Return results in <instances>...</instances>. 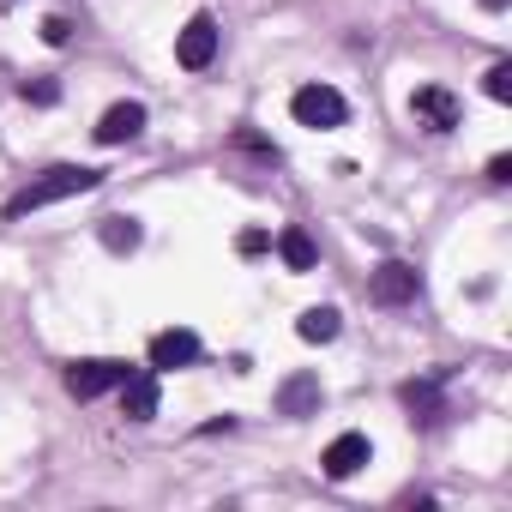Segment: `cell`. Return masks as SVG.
<instances>
[{
  "label": "cell",
  "mask_w": 512,
  "mask_h": 512,
  "mask_svg": "<svg viewBox=\"0 0 512 512\" xmlns=\"http://www.w3.org/2000/svg\"><path fill=\"white\" fill-rule=\"evenodd\" d=\"M235 247H241V253H266V247H272V235H266V229H241V241H235Z\"/></svg>",
  "instance_id": "cell-17"
},
{
  "label": "cell",
  "mask_w": 512,
  "mask_h": 512,
  "mask_svg": "<svg viewBox=\"0 0 512 512\" xmlns=\"http://www.w3.org/2000/svg\"><path fill=\"white\" fill-rule=\"evenodd\" d=\"M97 181H103V175L85 169V163H55V169H43L31 187H19V193L7 199V223L31 217V211H43V205H61V199H73V193H91Z\"/></svg>",
  "instance_id": "cell-1"
},
{
  "label": "cell",
  "mask_w": 512,
  "mask_h": 512,
  "mask_svg": "<svg viewBox=\"0 0 512 512\" xmlns=\"http://www.w3.org/2000/svg\"><path fill=\"white\" fill-rule=\"evenodd\" d=\"M127 374H133V368H127V362H115V356L73 362V368H67V392H73V398H103V392H115Z\"/></svg>",
  "instance_id": "cell-4"
},
{
  "label": "cell",
  "mask_w": 512,
  "mask_h": 512,
  "mask_svg": "<svg viewBox=\"0 0 512 512\" xmlns=\"http://www.w3.org/2000/svg\"><path fill=\"white\" fill-rule=\"evenodd\" d=\"M145 356H151V368H157V374H163V368H187V362H199V338L175 326V332H157Z\"/></svg>",
  "instance_id": "cell-9"
},
{
  "label": "cell",
  "mask_w": 512,
  "mask_h": 512,
  "mask_svg": "<svg viewBox=\"0 0 512 512\" xmlns=\"http://www.w3.org/2000/svg\"><path fill=\"white\" fill-rule=\"evenodd\" d=\"M410 115L428 127V133H452L458 121H464V109H458V97L452 91H440V85H422L416 97H410Z\"/></svg>",
  "instance_id": "cell-5"
},
{
  "label": "cell",
  "mask_w": 512,
  "mask_h": 512,
  "mask_svg": "<svg viewBox=\"0 0 512 512\" xmlns=\"http://www.w3.org/2000/svg\"><path fill=\"white\" fill-rule=\"evenodd\" d=\"M482 91H488L494 103H512V61H494L488 79H482Z\"/></svg>",
  "instance_id": "cell-16"
},
{
  "label": "cell",
  "mask_w": 512,
  "mask_h": 512,
  "mask_svg": "<svg viewBox=\"0 0 512 512\" xmlns=\"http://www.w3.org/2000/svg\"><path fill=\"white\" fill-rule=\"evenodd\" d=\"M55 97H61V85H49V79L43 85H25V103H55Z\"/></svg>",
  "instance_id": "cell-18"
},
{
  "label": "cell",
  "mask_w": 512,
  "mask_h": 512,
  "mask_svg": "<svg viewBox=\"0 0 512 512\" xmlns=\"http://www.w3.org/2000/svg\"><path fill=\"white\" fill-rule=\"evenodd\" d=\"M404 404L422 410V422H434V416H440V374H434V380H410V386H404Z\"/></svg>",
  "instance_id": "cell-15"
},
{
  "label": "cell",
  "mask_w": 512,
  "mask_h": 512,
  "mask_svg": "<svg viewBox=\"0 0 512 512\" xmlns=\"http://www.w3.org/2000/svg\"><path fill=\"white\" fill-rule=\"evenodd\" d=\"M314 404H320V380H314V374H296V380L278 392V410H284V416H308Z\"/></svg>",
  "instance_id": "cell-12"
},
{
  "label": "cell",
  "mask_w": 512,
  "mask_h": 512,
  "mask_svg": "<svg viewBox=\"0 0 512 512\" xmlns=\"http://www.w3.org/2000/svg\"><path fill=\"white\" fill-rule=\"evenodd\" d=\"M121 410H127V422H151L157 416V404H163V386H157V368H133L121 386Z\"/></svg>",
  "instance_id": "cell-6"
},
{
  "label": "cell",
  "mask_w": 512,
  "mask_h": 512,
  "mask_svg": "<svg viewBox=\"0 0 512 512\" xmlns=\"http://www.w3.org/2000/svg\"><path fill=\"white\" fill-rule=\"evenodd\" d=\"M217 37H223L217 19H211V13H193V19L181 25V37H175V61H181L187 73H205V67L217 61Z\"/></svg>",
  "instance_id": "cell-3"
},
{
  "label": "cell",
  "mask_w": 512,
  "mask_h": 512,
  "mask_svg": "<svg viewBox=\"0 0 512 512\" xmlns=\"http://www.w3.org/2000/svg\"><path fill=\"white\" fill-rule=\"evenodd\" d=\"M43 37H49V43H55V49H61V43H67V37H73V25H67V19H49V25H43Z\"/></svg>",
  "instance_id": "cell-19"
},
{
  "label": "cell",
  "mask_w": 512,
  "mask_h": 512,
  "mask_svg": "<svg viewBox=\"0 0 512 512\" xmlns=\"http://www.w3.org/2000/svg\"><path fill=\"white\" fill-rule=\"evenodd\" d=\"M338 326H344V314H338V308H308V314L296 320V332H302L308 344H332V338H338Z\"/></svg>",
  "instance_id": "cell-13"
},
{
  "label": "cell",
  "mask_w": 512,
  "mask_h": 512,
  "mask_svg": "<svg viewBox=\"0 0 512 512\" xmlns=\"http://www.w3.org/2000/svg\"><path fill=\"white\" fill-rule=\"evenodd\" d=\"M422 296V272L416 266H404V260H386L380 272H374V302H386V308H404V302H416Z\"/></svg>",
  "instance_id": "cell-7"
},
{
  "label": "cell",
  "mask_w": 512,
  "mask_h": 512,
  "mask_svg": "<svg viewBox=\"0 0 512 512\" xmlns=\"http://www.w3.org/2000/svg\"><path fill=\"white\" fill-rule=\"evenodd\" d=\"M290 115L302 121V127H344L350 121V103H344V91H332V85H302L296 97H290Z\"/></svg>",
  "instance_id": "cell-2"
},
{
  "label": "cell",
  "mask_w": 512,
  "mask_h": 512,
  "mask_svg": "<svg viewBox=\"0 0 512 512\" xmlns=\"http://www.w3.org/2000/svg\"><path fill=\"white\" fill-rule=\"evenodd\" d=\"M139 235H145L139 217H103V247H109V253H133Z\"/></svg>",
  "instance_id": "cell-14"
},
{
  "label": "cell",
  "mask_w": 512,
  "mask_h": 512,
  "mask_svg": "<svg viewBox=\"0 0 512 512\" xmlns=\"http://www.w3.org/2000/svg\"><path fill=\"white\" fill-rule=\"evenodd\" d=\"M368 458H374L368 434H338V440H332V446L320 452V470H326L332 482H350V476H356V470H362Z\"/></svg>",
  "instance_id": "cell-8"
},
{
  "label": "cell",
  "mask_w": 512,
  "mask_h": 512,
  "mask_svg": "<svg viewBox=\"0 0 512 512\" xmlns=\"http://www.w3.org/2000/svg\"><path fill=\"white\" fill-rule=\"evenodd\" d=\"M145 133V103H115L103 121H97V145H127Z\"/></svg>",
  "instance_id": "cell-10"
},
{
  "label": "cell",
  "mask_w": 512,
  "mask_h": 512,
  "mask_svg": "<svg viewBox=\"0 0 512 512\" xmlns=\"http://www.w3.org/2000/svg\"><path fill=\"white\" fill-rule=\"evenodd\" d=\"M488 181H512V157H494L488 163Z\"/></svg>",
  "instance_id": "cell-20"
},
{
  "label": "cell",
  "mask_w": 512,
  "mask_h": 512,
  "mask_svg": "<svg viewBox=\"0 0 512 512\" xmlns=\"http://www.w3.org/2000/svg\"><path fill=\"white\" fill-rule=\"evenodd\" d=\"M278 253H284L290 272H314V266H320V247H314L308 229H284V235H278Z\"/></svg>",
  "instance_id": "cell-11"
}]
</instances>
